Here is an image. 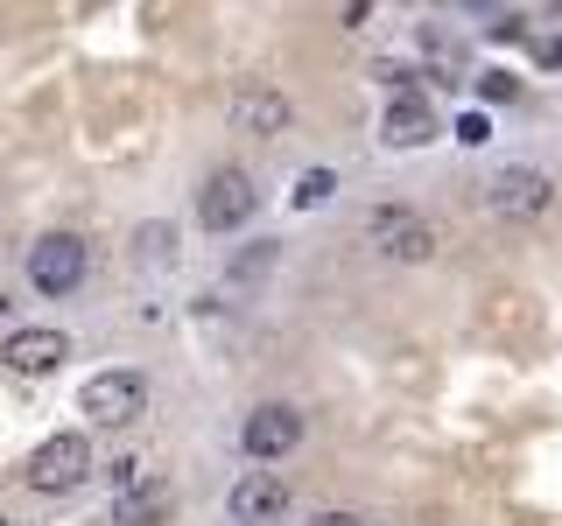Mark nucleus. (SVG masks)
I'll use <instances>...</instances> for the list:
<instances>
[{
	"instance_id": "obj_12",
	"label": "nucleus",
	"mask_w": 562,
	"mask_h": 526,
	"mask_svg": "<svg viewBox=\"0 0 562 526\" xmlns=\"http://www.w3.org/2000/svg\"><path fill=\"white\" fill-rule=\"evenodd\" d=\"M176 513V484L169 478H140L134 491H120L113 499V519L120 526H162Z\"/></svg>"
},
{
	"instance_id": "obj_7",
	"label": "nucleus",
	"mask_w": 562,
	"mask_h": 526,
	"mask_svg": "<svg viewBox=\"0 0 562 526\" xmlns=\"http://www.w3.org/2000/svg\"><path fill=\"white\" fill-rule=\"evenodd\" d=\"M295 443H303V414L281 408V400L254 408V414H246V428H239V449L254 456V464H281V456H295Z\"/></svg>"
},
{
	"instance_id": "obj_14",
	"label": "nucleus",
	"mask_w": 562,
	"mask_h": 526,
	"mask_svg": "<svg viewBox=\"0 0 562 526\" xmlns=\"http://www.w3.org/2000/svg\"><path fill=\"white\" fill-rule=\"evenodd\" d=\"M514 92H520L514 70H485V78H479V99H485V105H499V99H514Z\"/></svg>"
},
{
	"instance_id": "obj_16",
	"label": "nucleus",
	"mask_w": 562,
	"mask_h": 526,
	"mask_svg": "<svg viewBox=\"0 0 562 526\" xmlns=\"http://www.w3.org/2000/svg\"><path fill=\"white\" fill-rule=\"evenodd\" d=\"M457 140H464V148H485V140H492V119L485 113H457V127H450Z\"/></svg>"
},
{
	"instance_id": "obj_1",
	"label": "nucleus",
	"mask_w": 562,
	"mask_h": 526,
	"mask_svg": "<svg viewBox=\"0 0 562 526\" xmlns=\"http://www.w3.org/2000/svg\"><path fill=\"white\" fill-rule=\"evenodd\" d=\"M366 245H373L380 260L422 267V260H436L443 232H436V225L422 218V210H408V204H373V210H366Z\"/></svg>"
},
{
	"instance_id": "obj_13",
	"label": "nucleus",
	"mask_w": 562,
	"mask_h": 526,
	"mask_svg": "<svg viewBox=\"0 0 562 526\" xmlns=\"http://www.w3.org/2000/svg\"><path fill=\"white\" fill-rule=\"evenodd\" d=\"M330 197H338V175H330V169H303V175H295V190H289L295 210H316V204H330Z\"/></svg>"
},
{
	"instance_id": "obj_6",
	"label": "nucleus",
	"mask_w": 562,
	"mask_h": 526,
	"mask_svg": "<svg viewBox=\"0 0 562 526\" xmlns=\"http://www.w3.org/2000/svg\"><path fill=\"white\" fill-rule=\"evenodd\" d=\"M78 408H85V421H99V428H127V421L148 414V379L140 373H99V379H85Z\"/></svg>"
},
{
	"instance_id": "obj_3",
	"label": "nucleus",
	"mask_w": 562,
	"mask_h": 526,
	"mask_svg": "<svg viewBox=\"0 0 562 526\" xmlns=\"http://www.w3.org/2000/svg\"><path fill=\"white\" fill-rule=\"evenodd\" d=\"M29 491H43V499H57V491H78L85 478H92V443H85L78 428H57L43 449L29 456Z\"/></svg>"
},
{
	"instance_id": "obj_20",
	"label": "nucleus",
	"mask_w": 562,
	"mask_h": 526,
	"mask_svg": "<svg viewBox=\"0 0 562 526\" xmlns=\"http://www.w3.org/2000/svg\"><path fill=\"white\" fill-rule=\"evenodd\" d=\"M457 8H492V0H457Z\"/></svg>"
},
{
	"instance_id": "obj_18",
	"label": "nucleus",
	"mask_w": 562,
	"mask_h": 526,
	"mask_svg": "<svg viewBox=\"0 0 562 526\" xmlns=\"http://www.w3.org/2000/svg\"><path fill=\"white\" fill-rule=\"evenodd\" d=\"M310 526H366V519H359V513H316Z\"/></svg>"
},
{
	"instance_id": "obj_11",
	"label": "nucleus",
	"mask_w": 562,
	"mask_h": 526,
	"mask_svg": "<svg viewBox=\"0 0 562 526\" xmlns=\"http://www.w3.org/2000/svg\"><path fill=\"white\" fill-rule=\"evenodd\" d=\"M436 134H443V127H436V113L415 92H394V99H386V113H380V140H386V148H429Z\"/></svg>"
},
{
	"instance_id": "obj_22",
	"label": "nucleus",
	"mask_w": 562,
	"mask_h": 526,
	"mask_svg": "<svg viewBox=\"0 0 562 526\" xmlns=\"http://www.w3.org/2000/svg\"><path fill=\"white\" fill-rule=\"evenodd\" d=\"M0 526H8V519H0Z\"/></svg>"
},
{
	"instance_id": "obj_19",
	"label": "nucleus",
	"mask_w": 562,
	"mask_h": 526,
	"mask_svg": "<svg viewBox=\"0 0 562 526\" xmlns=\"http://www.w3.org/2000/svg\"><path fill=\"white\" fill-rule=\"evenodd\" d=\"M541 64H562V43H541Z\"/></svg>"
},
{
	"instance_id": "obj_15",
	"label": "nucleus",
	"mask_w": 562,
	"mask_h": 526,
	"mask_svg": "<svg viewBox=\"0 0 562 526\" xmlns=\"http://www.w3.org/2000/svg\"><path fill=\"white\" fill-rule=\"evenodd\" d=\"M140 478H148V464H140V456H120V464L105 470V484H113V499H120V491H134Z\"/></svg>"
},
{
	"instance_id": "obj_8",
	"label": "nucleus",
	"mask_w": 562,
	"mask_h": 526,
	"mask_svg": "<svg viewBox=\"0 0 562 526\" xmlns=\"http://www.w3.org/2000/svg\"><path fill=\"white\" fill-rule=\"evenodd\" d=\"M225 505H233L239 526H281V513H289V478H281V470H246V478L225 491Z\"/></svg>"
},
{
	"instance_id": "obj_10",
	"label": "nucleus",
	"mask_w": 562,
	"mask_h": 526,
	"mask_svg": "<svg viewBox=\"0 0 562 526\" xmlns=\"http://www.w3.org/2000/svg\"><path fill=\"white\" fill-rule=\"evenodd\" d=\"M225 113H233V127H239V134H281V127L295 119V105L281 99L274 84H239Z\"/></svg>"
},
{
	"instance_id": "obj_2",
	"label": "nucleus",
	"mask_w": 562,
	"mask_h": 526,
	"mask_svg": "<svg viewBox=\"0 0 562 526\" xmlns=\"http://www.w3.org/2000/svg\"><path fill=\"white\" fill-rule=\"evenodd\" d=\"M85 239L78 232H43L29 245V288L35 295H49V302H64V295H78L85 288Z\"/></svg>"
},
{
	"instance_id": "obj_17",
	"label": "nucleus",
	"mask_w": 562,
	"mask_h": 526,
	"mask_svg": "<svg viewBox=\"0 0 562 526\" xmlns=\"http://www.w3.org/2000/svg\"><path fill=\"white\" fill-rule=\"evenodd\" d=\"M492 35H499V43H520L527 22H520V14H506V22H492Z\"/></svg>"
},
{
	"instance_id": "obj_9",
	"label": "nucleus",
	"mask_w": 562,
	"mask_h": 526,
	"mask_svg": "<svg viewBox=\"0 0 562 526\" xmlns=\"http://www.w3.org/2000/svg\"><path fill=\"white\" fill-rule=\"evenodd\" d=\"M64 358H70V338H64V330H14V338L0 344V365H8V373H22V379L57 373Z\"/></svg>"
},
{
	"instance_id": "obj_5",
	"label": "nucleus",
	"mask_w": 562,
	"mask_h": 526,
	"mask_svg": "<svg viewBox=\"0 0 562 526\" xmlns=\"http://www.w3.org/2000/svg\"><path fill=\"white\" fill-rule=\"evenodd\" d=\"M254 210H260V190H254L246 169H211L204 175V190H198V225L204 232H239Z\"/></svg>"
},
{
	"instance_id": "obj_4",
	"label": "nucleus",
	"mask_w": 562,
	"mask_h": 526,
	"mask_svg": "<svg viewBox=\"0 0 562 526\" xmlns=\"http://www.w3.org/2000/svg\"><path fill=\"white\" fill-rule=\"evenodd\" d=\"M485 204L499 210V218H549L555 210V175L535 169V162H506L485 183Z\"/></svg>"
},
{
	"instance_id": "obj_21",
	"label": "nucleus",
	"mask_w": 562,
	"mask_h": 526,
	"mask_svg": "<svg viewBox=\"0 0 562 526\" xmlns=\"http://www.w3.org/2000/svg\"><path fill=\"white\" fill-rule=\"evenodd\" d=\"M8 309H14V302H8V288H0V316H8Z\"/></svg>"
}]
</instances>
